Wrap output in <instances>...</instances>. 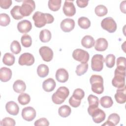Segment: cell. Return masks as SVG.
I'll use <instances>...</instances> for the list:
<instances>
[{
  "label": "cell",
  "mask_w": 126,
  "mask_h": 126,
  "mask_svg": "<svg viewBox=\"0 0 126 126\" xmlns=\"http://www.w3.org/2000/svg\"><path fill=\"white\" fill-rule=\"evenodd\" d=\"M21 44L24 47H30L32 44V39L29 34H24L21 38Z\"/></svg>",
  "instance_id": "cell-37"
},
{
  "label": "cell",
  "mask_w": 126,
  "mask_h": 126,
  "mask_svg": "<svg viewBox=\"0 0 126 126\" xmlns=\"http://www.w3.org/2000/svg\"><path fill=\"white\" fill-rule=\"evenodd\" d=\"M56 78L57 80L60 83L66 82L69 77V75L67 71L63 68L58 69L56 72Z\"/></svg>",
  "instance_id": "cell-16"
},
{
  "label": "cell",
  "mask_w": 126,
  "mask_h": 126,
  "mask_svg": "<svg viewBox=\"0 0 126 126\" xmlns=\"http://www.w3.org/2000/svg\"><path fill=\"white\" fill-rule=\"evenodd\" d=\"M115 56L113 54H108L104 60L106 66L108 68H112L115 63Z\"/></svg>",
  "instance_id": "cell-38"
},
{
  "label": "cell",
  "mask_w": 126,
  "mask_h": 126,
  "mask_svg": "<svg viewBox=\"0 0 126 126\" xmlns=\"http://www.w3.org/2000/svg\"><path fill=\"white\" fill-rule=\"evenodd\" d=\"M72 96L75 98L81 100V99H82L85 96V92L82 89L80 88H77L74 91Z\"/></svg>",
  "instance_id": "cell-41"
},
{
  "label": "cell",
  "mask_w": 126,
  "mask_h": 126,
  "mask_svg": "<svg viewBox=\"0 0 126 126\" xmlns=\"http://www.w3.org/2000/svg\"><path fill=\"white\" fill-rule=\"evenodd\" d=\"M35 8V4L32 0H25L23 1L20 8V12L23 17L30 16Z\"/></svg>",
  "instance_id": "cell-5"
},
{
  "label": "cell",
  "mask_w": 126,
  "mask_h": 126,
  "mask_svg": "<svg viewBox=\"0 0 126 126\" xmlns=\"http://www.w3.org/2000/svg\"><path fill=\"white\" fill-rule=\"evenodd\" d=\"M126 0H124L123 1H122L121 2V4H120V9L121 10V11L122 12H123L124 13H126Z\"/></svg>",
  "instance_id": "cell-48"
},
{
  "label": "cell",
  "mask_w": 126,
  "mask_h": 126,
  "mask_svg": "<svg viewBox=\"0 0 126 126\" xmlns=\"http://www.w3.org/2000/svg\"><path fill=\"white\" fill-rule=\"evenodd\" d=\"M76 3L78 7L80 8H84L86 7L89 2V0H76Z\"/></svg>",
  "instance_id": "cell-47"
},
{
  "label": "cell",
  "mask_w": 126,
  "mask_h": 126,
  "mask_svg": "<svg viewBox=\"0 0 126 126\" xmlns=\"http://www.w3.org/2000/svg\"><path fill=\"white\" fill-rule=\"evenodd\" d=\"M89 65L86 63H81L78 64L76 68L75 72L78 76H81L84 74L88 70Z\"/></svg>",
  "instance_id": "cell-36"
},
{
  "label": "cell",
  "mask_w": 126,
  "mask_h": 126,
  "mask_svg": "<svg viewBox=\"0 0 126 126\" xmlns=\"http://www.w3.org/2000/svg\"><path fill=\"white\" fill-rule=\"evenodd\" d=\"M56 86L55 80L52 78H49L44 80L42 83V88L46 92L53 91Z\"/></svg>",
  "instance_id": "cell-21"
},
{
  "label": "cell",
  "mask_w": 126,
  "mask_h": 126,
  "mask_svg": "<svg viewBox=\"0 0 126 126\" xmlns=\"http://www.w3.org/2000/svg\"><path fill=\"white\" fill-rule=\"evenodd\" d=\"M60 27L63 32H69L74 29L75 27V22L72 19L65 18L61 22Z\"/></svg>",
  "instance_id": "cell-14"
},
{
  "label": "cell",
  "mask_w": 126,
  "mask_h": 126,
  "mask_svg": "<svg viewBox=\"0 0 126 126\" xmlns=\"http://www.w3.org/2000/svg\"><path fill=\"white\" fill-rule=\"evenodd\" d=\"M79 26L83 29H88L91 26V21L86 17H81L78 20Z\"/></svg>",
  "instance_id": "cell-32"
},
{
  "label": "cell",
  "mask_w": 126,
  "mask_h": 126,
  "mask_svg": "<svg viewBox=\"0 0 126 126\" xmlns=\"http://www.w3.org/2000/svg\"><path fill=\"white\" fill-rule=\"evenodd\" d=\"M10 50L14 54H18L21 51V47L19 42L17 40H13L10 44Z\"/></svg>",
  "instance_id": "cell-39"
},
{
  "label": "cell",
  "mask_w": 126,
  "mask_h": 126,
  "mask_svg": "<svg viewBox=\"0 0 126 126\" xmlns=\"http://www.w3.org/2000/svg\"><path fill=\"white\" fill-rule=\"evenodd\" d=\"M126 69L117 67L115 69L114 77L112 80V85L120 89L125 86Z\"/></svg>",
  "instance_id": "cell-2"
},
{
  "label": "cell",
  "mask_w": 126,
  "mask_h": 126,
  "mask_svg": "<svg viewBox=\"0 0 126 126\" xmlns=\"http://www.w3.org/2000/svg\"><path fill=\"white\" fill-rule=\"evenodd\" d=\"M81 100L75 98L72 95L69 99V104L71 105V106L74 108H77L78 106H79L81 104Z\"/></svg>",
  "instance_id": "cell-45"
},
{
  "label": "cell",
  "mask_w": 126,
  "mask_h": 126,
  "mask_svg": "<svg viewBox=\"0 0 126 126\" xmlns=\"http://www.w3.org/2000/svg\"><path fill=\"white\" fill-rule=\"evenodd\" d=\"M88 112L92 117L93 121L96 124H99L102 122L106 117L105 112L98 107L92 110H88Z\"/></svg>",
  "instance_id": "cell-9"
},
{
  "label": "cell",
  "mask_w": 126,
  "mask_h": 126,
  "mask_svg": "<svg viewBox=\"0 0 126 126\" xmlns=\"http://www.w3.org/2000/svg\"><path fill=\"white\" fill-rule=\"evenodd\" d=\"M31 100V97L27 93H22L18 97V101L20 104L25 105L29 103Z\"/></svg>",
  "instance_id": "cell-34"
},
{
  "label": "cell",
  "mask_w": 126,
  "mask_h": 126,
  "mask_svg": "<svg viewBox=\"0 0 126 126\" xmlns=\"http://www.w3.org/2000/svg\"><path fill=\"white\" fill-rule=\"evenodd\" d=\"M69 94V91L67 88L64 86L60 87L53 94L52 96V101L55 104H61L65 101Z\"/></svg>",
  "instance_id": "cell-4"
},
{
  "label": "cell",
  "mask_w": 126,
  "mask_h": 126,
  "mask_svg": "<svg viewBox=\"0 0 126 126\" xmlns=\"http://www.w3.org/2000/svg\"><path fill=\"white\" fill-rule=\"evenodd\" d=\"M101 26L109 33H113L117 30V24L113 18L110 17L104 18L101 22Z\"/></svg>",
  "instance_id": "cell-8"
},
{
  "label": "cell",
  "mask_w": 126,
  "mask_h": 126,
  "mask_svg": "<svg viewBox=\"0 0 126 126\" xmlns=\"http://www.w3.org/2000/svg\"><path fill=\"white\" fill-rule=\"evenodd\" d=\"M13 89L17 93H22L26 89V85L23 80H17L13 85Z\"/></svg>",
  "instance_id": "cell-24"
},
{
  "label": "cell",
  "mask_w": 126,
  "mask_h": 126,
  "mask_svg": "<svg viewBox=\"0 0 126 126\" xmlns=\"http://www.w3.org/2000/svg\"><path fill=\"white\" fill-rule=\"evenodd\" d=\"M15 59L13 55L10 53H5L2 59V62L3 63L8 66L12 65L15 63Z\"/></svg>",
  "instance_id": "cell-28"
},
{
  "label": "cell",
  "mask_w": 126,
  "mask_h": 126,
  "mask_svg": "<svg viewBox=\"0 0 126 126\" xmlns=\"http://www.w3.org/2000/svg\"><path fill=\"white\" fill-rule=\"evenodd\" d=\"M15 125V120L10 117H5L0 122V126H14Z\"/></svg>",
  "instance_id": "cell-42"
},
{
  "label": "cell",
  "mask_w": 126,
  "mask_h": 126,
  "mask_svg": "<svg viewBox=\"0 0 126 126\" xmlns=\"http://www.w3.org/2000/svg\"><path fill=\"white\" fill-rule=\"evenodd\" d=\"M5 109L8 113L11 115L16 116L19 113V106L13 101H10L7 102L5 105Z\"/></svg>",
  "instance_id": "cell-18"
},
{
  "label": "cell",
  "mask_w": 126,
  "mask_h": 126,
  "mask_svg": "<svg viewBox=\"0 0 126 126\" xmlns=\"http://www.w3.org/2000/svg\"><path fill=\"white\" fill-rule=\"evenodd\" d=\"M49 72V67L45 64H39L37 68V73L41 78H44L46 77L48 75Z\"/></svg>",
  "instance_id": "cell-26"
},
{
  "label": "cell",
  "mask_w": 126,
  "mask_h": 126,
  "mask_svg": "<svg viewBox=\"0 0 126 126\" xmlns=\"http://www.w3.org/2000/svg\"><path fill=\"white\" fill-rule=\"evenodd\" d=\"M94 44L95 41L94 38L89 35H85L81 40L82 45L86 48H91L94 45Z\"/></svg>",
  "instance_id": "cell-23"
},
{
  "label": "cell",
  "mask_w": 126,
  "mask_h": 126,
  "mask_svg": "<svg viewBox=\"0 0 126 126\" xmlns=\"http://www.w3.org/2000/svg\"><path fill=\"white\" fill-rule=\"evenodd\" d=\"M88 101L89 106L88 110H92L98 107L99 105V100L96 96L90 94L88 97Z\"/></svg>",
  "instance_id": "cell-25"
},
{
  "label": "cell",
  "mask_w": 126,
  "mask_h": 126,
  "mask_svg": "<svg viewBox=\"0 0 126 126\" xmlns=\"http://www.w3.org/2000/svg\"><path fill=\"white\" fill-rule=\"evenodd\" d=\"M94 12L97 16L99 17H103L107 14L108 10L105 5L99 4L95 7Z\"/></svg>",
  "instance_id": "cell-33"
},
{
  "label": "cell",
  "mask_w": 126,
  "mask_h": 126,
  "mask_svg": "<svg viewBox=\"0 0 126 126\" xmlns=\"http://www.w3.org/2000/svg\"><path fill=\"white\" fill-rule=\"evenodd\" d=\"M11 70L6 67H2L0 69V80L3 82L9 81L12 77Z\"/></svg>",
  "instance_id": "cell-19"
},
{
  "label": "cell",
  "mask_w": 126,
  "mask_h": 126,
  "mask_svg": "<svg viewBox=\"0 0 126 126\" xmlns=\"http://www.w3.org/2000/svg\"><path fill=\"white\" fill-rule=\"evenodd\" d=\"M61 3V0H49L48 3V7L53 11H57L60 9Z\"/></svg>",
  "instance_id": "cell-31"
},
{
  "label": "cell",
  "mask_w": 126,
  "mask_h": 126,
  "mask_svg": "<svg viewBox=\"0 0 126 126\" xmlns=\"http://www.w3.org/2000/svg\"><path fill=\"white\" fill-rule=\"evenodd\" d=\"M32 29L31 22L27 20H24L19 22L17 24V29L22 33L29 32Z\"/></svg>",
  "instance_id": "cell-15"
},
{
  "label": "cell",
  "mask_w": 126,
  "mask_h": 126,
  "mask_svg": "<svg viewBox=\"0 0 126 126\" xmlns=\"http://www.w3.org/2000/svg\"><path fill=\"white\" fill-rule=\"evenodd\" d=\"M117 67L126 69V58L120 57L117 59Z\"/></svg>",
  "instance_id": "cell-43"
},
{
  "label": "cell",
  "mask_w": 126,
  "mask_h": 126,
  "mask_svg": "<svg viewBox=\"0 0 126 126\" xmlns=\"http://www.w3.org/2000/svg\"><path fill=\"white\" fill-rule=\"evenodd\" d=\"M126 86H125L122 88L118 89L116 91L114 97L117 102L120 104H124L126 101Z\"/></svg>",
  "instance_id": "cell-17"
},
{
  "label": "cell",
  "mask_w": 126,
  "mask_h": 126,
  "mask_svg": "<svg viewBox=\"0 0 126 126\" xmlns=\"http://www.w3.org/2000/svg\"><path fill=\"white\" fill-rule=\"evenodd\" d=\"M108 46V43L107 40L104 38L101 37L96 39L95 43L94 48L97 51L102 52L106 50Z\"/></svg>",
  "instance_id": "cell-20"
},
{
  "label": "cell",
  "mask_w": 126,
  "mask_h": 126,
  "mask_svg": "<svg viewBox=\"0 0 126 126\" xmlns=\"http://www.w3.org/2000/svg\"><path fill=\"white\" fill-rule=\"evenodd\" d=\"M52 37L50 31L47 29H44L41 31L39 34V39L42 42L46 43L49 42Z\"/></svg>",
  "instance_id": "cell-27"
},
{
  "label": "cell",
  "mask_w": 126,
  "mask_h": 126,
  "mask_svg": "<svg viewBox=\"0 0 126 126\" xmlns=\"http://www.w3.org/2000/svg\"><path fill=\"white\" fill-rule=\"evenodd\" d=\"M120 117L117 113H112L110 114L106 122L102 125V126H115L118 125L120 122Z\"/></svg>",
  "instance_id": "cell-22"
},
{
  "label": "cell",
  "mask_w": 126,
  "mask_h": 126,
  "mask_svg": "<svg viewBox=\"0 0 126 126\" xmlns=\"http://www.w3.org/2000/svg\"><path fill=\"white\" fill-rule=\"evenodd\" d=\"M32 19L36 27L40 28L47 24H51L54 21L52 15L49 13H43L40 11H36L32 16Z\"/></svg>",
  "instance_id": "cell-1"
},
{
  "label": "cell",
  "mask_w": 126,
  "mask_h": 126,
  "mask_svg": "<svg viewBox=\"0 0 126 126\" xmlns=\"http://www.w3.org/2000/svg\"><path fill=\"white\" fill-rule=\"evenodd\" d=\"M63 11L66 16L71 17L74 16L76 13V8L73 4V1L65 0L63 7Z\"/></svg>",
  "instance_id": "cell-13"
},
{
  "label": "cell",
  "mask_w": 126,
  "mask_h": 126,
  "mask_svg": "<svg viewBox=\"0 0 126 126\" xmlns=\"http://www.w3.org/2000/svg\"><path fill=\"white\" fill-rule=\"evenodd\" d=\"M34 56L30 53H24L19 58L18 63L20 65L31 66L34 63Z\"/></svg>",
  "instance_id": "cell-10"
},
{
  "label": "cell",
  "mask_w": 126,
  "mask_h": 126,
  "mask_svg": "<svg viewBox=\"0 0 126 126\" xmlns=\"http://www.w3.org/2000/svg\"><path fill=\"white\" fill-rule=\"evenodd\" d=\"M39 53L42 60L47 62H50L53 58V51L48 46H42L40 48Z\"/></svg>",
  "instance_id": "cell-11"
},
{
  "label": "cell",
  "mask_w": 126,
  "mask_h": 126,
  "mask_svg": "<svg viewBox=\"0 0 126 126\" xmlns=\"http://www.w3.org/2000/svg\"><path fill=\"white\" fill-rule=\"evenodd\" d=\"M12 3L11 0H0V6L2 9H6L9 8Z\"/></svg>",
  "instance_id": "cell-46"
},
{
  "label": "cell",
  "mask_w": 126,
  "mask_h": 126,
  "mask_svg": "<svg viewBox=\"0 0 126 126\" xmlns=\"http://www.w3.org/2000/svg\"><path fill=\"white\" fill-rule=\"evenodd\" d=\"M36 111L32 107L28 106L24 108L22 111V118L28 122L32 121L36 117Z\"/></svg>",
  "instance_id": "cell-12"
},
{
  "label": "cell",
  "mask_w": 126,
  "mask_h": 126,
  "mask_svg": "<svg viewBox=\"0 0 126 126\" xmlns=\"http://www.w3.org/2000/svg\"><path fill=\"white\" fill-rule=\"evenodd\" d=\"M104 59L101 54L94 55L91 60V67L93 71H101L103 68Z\"/></svg>",
  "instance_id": "cell-6"
},
{
  "label": "cell",
  "mask_w": 126,
  "mask_h": 126,
  "mask_svg": "<svg viewBox=\"0 0 126 126\" xmlns=\"http://www.w3.org/2000/svg\"><path fill=\"white\" fill-rule=\"evenodd\" d=\"M73 58L82 63H86L89 60L90 55L88 52L81 49H76L72 53Z\"/></svg>",
  "instance_id": "cell-7"
},
{
  "label": "cell",
  "mask_w": 126,
  "mask_h": 126,
  "mask_svg": "<svg viewBox=\"0 0 126 126\" xmlns=\"http://www.w3.org/2000/svg\"><path fill=\"white\" fill-rule=\"evenodd\" d=\"M71 108L67 105L61 106L58 109V113L59 115L63 118H66L69 116L71 114Z\"/></svg>",
  "instance_id": "cell-29"
},
{
  "label": "cell",
  "mask_w": 126,
  "mask_h": 126,
  "mask_svg": "<svg viewBox=\"0 0 126 126\" xmlns=\"http://www.w3.org/2000/svg\"><path fill=\"white\" fill-rule=\"evenodd\" d=\"M92 91L97 94H101L103 92V79L99 75H93L90 79Z\"/></svg>",
  "instance_id": "cell-3"
},
{
  "label": "cell",
  "mask_w": 126,
  "mask_h": 126,
  "mask_svg": "<svg viewBox=\"0 0 126 126\" xmlns=\"http://www.w3.org/2000/svg\"><path fill=\"white\" fill-rule=\"evenodd\" d=\"M10 18L9 15L6 13L0 14V25L5 27L9 24Z\"/></svg>",
  "instance_id": "cell-40"
},
{
  "label": "cell",
  "mask_w": 126,
  "mask_h": 126,
  "mask_svg": "<svg viewBox=\"0 0 126 126\" xmlns=\"http://www.w3.org/2000/svg\"><path fill=\"white\" fill-rule=\"evenodd\" d=\"M100 103L101 106L105 108H110L113 104V100L109 96H104L101 97Z\"/></svg>",
  "instance_id": "cell-30"
},
{
  "label": "cell",
  "mask_w": 126,
  "mask_h": 126,
  "mask_svg": "<svg viewBox=\"0 0 126 126\" xmlns=\"http://www.w3.org/2000/svg\"><path fill=\"white\" fill-rule=\"evenodd\" d=\"M34 126H48L49 125V122L48 120L45 118H41L39 119L36 120L34 124Z\"/></svg>",
  "instance_id": "cell-44"
},
{
  "label": "cell",
  "mask_w": 126,
  "mask_h": 126,
  "mask_svg": "<svg viewBox=\"0 0 126 126\" xmlns=\"http://www.w3.org/2000/svg\"><path fill=\"white\" fill-rule=\"evenodd\" d=\"M20 6L15 5L14 6L10 11V14L12 17L15 20H20L24 17L21 15L20 12Z\"/></svg>",
  "instance_id": "cell-35"
}]
</instances>
